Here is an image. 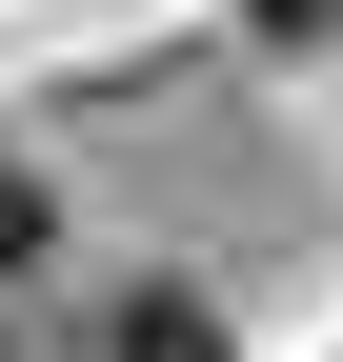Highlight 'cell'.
<instances>
[{
    "label": "cell",
    "instance_id": "3957f363",
    "mask_svg": "<svg viewBox=\"0 0 343 362\" xmlns=\"http://www.w3.org/2000/svg\"><path fill=\"white\" fill-rule=\"evenodd\" d=\"M242 21H263V40H323V21H343V0H242Z\"/></svg>",
    "mask_w": 343,
    "mask_h": 362
},
{
    "label": "cell",
    "instance_id": "7a4b0ae2",
    "mask_svg": "<svg viewBox=\"0 0 343 362\" xmlns=\"http://www.w3.org/2000/svg\"><path fill=\"white\" fill-rule=\"evenodd\" d=\"M40 242H61V221H40V161H21V141H0V282H21V262H40Z\"/></svg>",
    "mask_w": 343,
    "mask_h": 362
},
{
    "label": "cell",
    "instance_id": "6da1fadb",
    "mask_svg": "<svg viewBox=\"0 0 343 362\" xmlns=\"http://www.w3.org/2000/svg\"><path fill=\"white\" fill-rule=\"evenodd\" d=\"M81 362H223V322H202V302H182V282H142V302H121V322H101V342H81Z\"/></svg>",
    "mask_w": 343,
    "mask_h": 362
}]
</instances>
